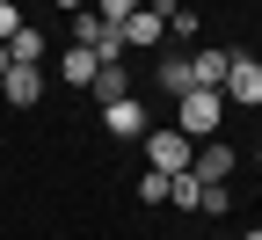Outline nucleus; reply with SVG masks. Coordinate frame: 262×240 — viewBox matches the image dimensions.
Segmentation results:
<instances>
[{
    "label": "nucleus",
    "mask_w": 262,
    "mask_h": 240,
    "mask_svg": "<svg viewBox=\"0 0 262 240\" xmlns=\"http://www.w3.org/2000/svg\"><path fill=\"white\" fill-rule=\"evenodd\" d=\"M168 15H175V0H146V8L124 22V44H131V51H153L160 37H168Z\"/></svg>",
    "instance_id": "obj_1"
},
{
    "label": "nucleus",
    "mask_w": 262,
    "mask_h": 240,
    "mask_svg": "<svg viewBox=\"0 0 262 240\" xmlns=\"http://www.w3.org/2000/svg\"><path fill=\"white\" fill-rule=\"evenodd\" d=\"M219 117H226V95H211V88H189L182 95V131H189V139H211Z\"/></svg>",
    "instance_id": "obj_2"
},
{
    "label": "nucleus",
    "mask_w": 262,
    "mask_h": 240,
    "mask_svg": "<svg viewBox=\"0 0 262 240\" xmlns=\"http://www.w3.org/2000/svg\"><path fill=\"white\" fill-rule=\"evenodd\" d=\"M146 160L160 175H189V131H146Z\"/></svg>",
    "instance_id": "obj_3"
},
{
    "label": "nucleus",
    "mask_w": 262,
    "mask_h": 240,
    "mask_svg": "<svg viewBox=\"0 0 262 240\" xmlns=\"http://www.w3.org/2000/svg\"><path fill=\"white\" fill-rule=\"evenodd\" d=\"M189 73H196V88H211V95H226V73H233V51H219V44H204V51H189Z\"/></svg>",
    "instance_id": "obj_4"
},
{
    "label": "nucleus",
    "mask_w": 262,
    "mask_h": 240,
    "mask_svg": "<svg viewBox=\"0 0 262 240\" xmlns=\"http://www.w3.org/2000/svg\"><path fill=\"white\" fill-rule=\"evenodd\" d=\"M226 102H248V110L262 102V66H255L248 51H233V73H226Z\"/></svg>",
    "instance_id": "obj_5"
},
{
    "label": "nucleus",
    "mask_w": 262,
    "mask_h": 240,
    "mask_svg": "<svg viewBox=\"0 0 262 240\" xmlns=\"http://www.w3.org/2000/svg\"><path fill=\"white\" fill-rule=\"evenodd\" d=\"M0 88H8L15 110H29V102L44 95V73H37V66H8V73H0Z\"/></svg>",
    "instance_id": "obj_6"
},
{
    "label": "nucleus",
    "mask_w": 262,
    "mask_h": 240,
    "mask_svg": "<svg viewBox=\"0 0 262 240\" xmlns=\"http://www.w3.org/2000/svg\"><path fill=\"white\" fill-rule=\"evenodd\" d=\"M102 124L117 131V139H146V110H139V95H131V102H110Z\"/></svg>",
    "instance_id": "obj_7"
},
{
    "label": "nucleus",
    "mask_w": 262,
    "mask_h": 240,
    "mask_svg": "<svg viewBox=\"0 0 262 240\" xmlns=\"http://www.w3.org/2000/svg\"><path fill=\"white\" fill-rule=\"evenodd\" d=\"M58 73H66V88H95V73H102V58H95L88 44H73V51L58 58Z\"/></svg>",
    "instance_id": "obj_8"
},
{
    "label": "nucleus",
    "mask_w": 262,
    "mask_h": 240,
    "mask_svg": "<svg viewBox=\"0 0 262 240\" xmlns=\"http://www.w3.org/2000/svg\"><path fill=\"white\" fill-rule=\"evenodd\" d=\"M189 167H196V175H204V182H226V175H233V146H219V139H211V146L196 153Z\"/></svg>",
    "instance_id": "obj_9"
},
{
    "label": "nucleus",
    "mask_w": 262,
    "mask_h": 240,
    "mask_svg": "<svg viewBox=\"0 0 262 240\" xmlns=\"http://www.w3.org/2000/svg\"><path fill=\"white\" fill-rule=\"evenodd\" d=\"M95 102H102V110H110V102H131V80H124V66H102V73H95V88H88Z\"/></svg>",
    "instance_id": "obj_10"
},
{
    "label": "nucleus",
    "mask_w": 262,
    "mask_h": 240,
    "mask_svg": "<svg viewBox=\"0 0 262 240\" xmlns=\"http://www.w3.org/2000/svg\"><path fill=\"white\" fill-rule=\"evenodd\" d=\"M8 51H15V66H37V58H44V29H29V22H22L15 37H8Z\"/></svg>",
    "instance_id": "obj_11"
},
{
    "label": "nucleus",
    "mask_w": 262,
    "mask_h": 240,
    "mask_svg": "<svg viewBox=\"0 0 262 240\" xmlns=\"http://www.w3.org/2000/svg\"><path fill=\"white\" fill-rule=\"evenodd\" d=\"M160 88H168V95L182 102V95L196 88V73H189V58H168V66H160Z\"/></svg>",
    "instance_id": "obj_12"
},
{
    "label": "nucleus",
    "mask_w": 262,
    "mask_h": 240,
    "mask_svg": "<svg viewBox=\"0 0 262 240\" xmlns=\"http://www.w3.org/2000/svg\"><path fill=\"white\" fill-rule=\"evenodd\" d=\"M168 204H182V211H196V204H204V175H175V189H168Z\"/></svg>",
    "instance_id": "obj_13"
},
{
    "label": "nucleus",
    "mask_w": 262,
    "mask_h": 240,
    "mask_svg": "<svg viewBox=\"0 0 262 240\" xmlns=\"http://www.w3.org/2000/svg\"><path fill=\"white\" fill-rule=\"evenodd\" d=\"M168 189H175V175H160V167L139 175V197H146V204H168Z\"/></svg>",
    "instance_id": "obj_14"
},
{
    "label": "nucleus",
    "mask_w": 262,
    "mask_h": 240,
    "mask_svg": "<svg viewBox=\"0 0 262 240\" xmlns=\"http://www.w3.org/2000/svg\"><path fill=\"white\" fill-rule=\"evenodd\" d=\"M139 8H146V0H95V15H102V22H117V29L139 15Z\"/></svg>",
    "instance_id": "obj_15"
},
{
    "label": "nucleus",
    "mask_w": 262,
    "mask_h": 240,
    "mask_svg": "<svg viewBox=\"0 0 262 240\" xmlns=\"http://www.w3.org/2000/svg\"><path fill=\"white\" fill-rule=\"evenodd\" d=\"M196 211H211V219H226V211H233V197H226V182H204V204H196Z\"/></svg>",
    "instance_id": "obj_16"
},
{
    "label": "nucleus",
    "mask_w": 262,
    "mask_h": 240,
    "mask_svg": "<svg viewBox=\"0 0 262 240\" xmlns=\"http://www.w3.org/2000/svg\"><path fill=\"white\" fill-rule=\"evenodd\" d=\"M15 29H22V0H0V44L15 37Z\"/></svg>",
    "instance_id": "obj_17"
},
{
    "label": "nucleus",
    "mask_w": 262,
    "mask_h": 240,
    "mask_svg": "<svg viewBox=\"0 0 262 240\" xmlns=\"http://www.w3.org/2000/svg\"><path fill=\"white\" fill-rule=\"evenodd\" d=\"M58 8H66V15H80V8H88V0H58Z\"/></svg>",
    "instance_id": "obj_18"
},
{
    "label": "nucleus",
    "mask_w": 262,
    "mask_h": 240,
    "mask_svg": "<svg viewBox=\"0 0 262 240\" xmlns=\"http://www.w3.org/2000/svg\"><path fill=\"white\" fill-rule=\"evenodd\" d=\"M8 66H15V51H8V44H0V73H8Z\"/></svg>",
    "instance_id": "obj_19"
},
{
    "label": "nucleus",
    "mask_w": 262,
    "mask_h": 240,
    "mask_svg": "<svg viewBox=\"0 0 262 240\" xmlns=\"http://www.w3.org/2000/svg\"><path fill=\"white\" fill-rule=\"evenodd\" d=\"M248 240H262V233H248Z\"/></svg>",
    "instance_id": "obj_20"
}]
</instances>
